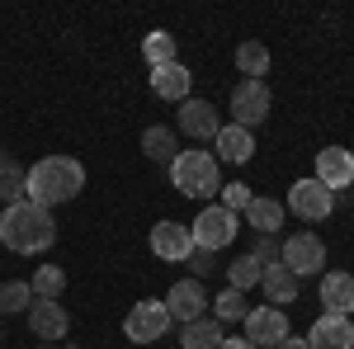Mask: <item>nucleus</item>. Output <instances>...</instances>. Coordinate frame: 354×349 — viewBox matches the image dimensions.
Instances as JSON below:
<instances>
[{
  "label": "nucleus",
  "instance_id": "5",
  "mask_svg": "<svg viewBox=\"0 0 354 349\" xmlns=\"http://www.w3.org/2000/svg\"><path fill=\"white\" fill-rule=\"evenodd\" d=\"M279 265H288L302 283V279H312V274L326 269V245H322V236H312V232H298V236L279 241Z\"/></svg>",
  "mask_w": 354,
  "mask_h": 349
},
{
  "label": "nucleus",
  "instance_id": "7",
  "mask_svg": "<svg viewBox=\"0 0 354 349\" xmlns=\"http://www.w3.org/2000/svg\"><path fill=\"white\" fill-rule=\"evenodd\" d=\"M165 330H170V312H165V302H156V297L133 302V312L123 317V335L133 345H151V340H161Z\"/></svg>",
  "mask_w": 354,
  "mask_h": 349
},
{
  "label": "nucleus",
  "instance_id": "10",
  "mask_svg": "<svg viewBox=\"0 0 354 349\" xmlns=\"http://www.w3.org/2000/svg\"><path fill=\"white\" fill-rule=\"evenodd\" d=\"M288 208H293L302 222H322V217H330V208H335V194H330L322 180H298V185L288 189Z\"/></svg>",
  "mask_w": 354,
  "mask_h": 349
},
{
  "label": "nucleus",
  "instance_id": "34",
  "mask_svg": "<svg viewBox=\"0 0 354 349\" xmlns=\"http://www.w3.org/2000/svg\"><path fill=\"white\" fill-rule=\"evenodd\" d=\"M222 349H255V345H250L245 335H241V340H232V335H227V340H222Z\"/></svg>",
  "mask_w": 354,
  "mask_h": 349
},
{
  "label": "nucleus",
  "instance_id": "16",
  "mask_svg": "<svg viewBox=\"0 0 354 349\" xmlns=\"http://www.w3.org/2000/svg\"><path fill=\"white\" fill-rule=\"evenodd\" d=\"M213 156H218V165H245L250 156H255V133H245V128H236V123H222L218 137H213Z\"/></svg>",
  "mask_w": 354,
  "mask_h": 349
},
{
  "label": "nucleus",
  "instance_id": "18",
  "mask_svg": "<svg viewBox=\"0 0 354 349\" xmlns=\"http://www.w3.org/2000/svg\"><path fill=\"white\" fill-rule=\"evenodd\" d=\"M322 307H326L330 317H350L354 312V279L345 274V269L322 274Z\"/></svg>",
  "mask_w": 354,
  "mask_h": 349
},
{
  "label": "nucleus",
  "instance_id": "29",
  "mask_svg": "<svg viewBox=\"0 0 354 349\" xmlns=\"http://www.w3.org/2000/svg\"><path fill=\"white\" fill-rule=\"evenodd\" d=\"M260 274H265V269L255 265V255H236V260L227 265V283H232L236 293H250V288L260 283Z\"/></svg>",
  "mask_w": 354,
  "mask_h": 349
},
{
  "label": "nucleus",
  "instance_id": "30",
  "mask_svg": "<svg viewBox=\"0 0 354 349\" xmlns=\"http://www.w3.org/2000/svg\"><path fill=\"white\" fill-rule=\"evenodd\" d=\"M250 198H255V189H250V185H227V189H222V208H227V213H245Z\"/></svg>",
  "mask_w": 354,
  "mask_h": 349
},
{
  "label": "nucleus",
  "instance_id": "31",
  "mask_svg": "<svg viewBox=\"0 0 354 349\" xmlns=\"http://www.w3.org/2000/svg\"><path fill=\"white\" fill-rule=\"evenodd\" d=\"M250 255H255V265H260V269L274 265V260H279V241H274V236H255V250H250Z\"/></svg>",
  "mask_w": 354,
  "mask_h": 349
},
{
  "label": "nucleus",
  "instance_id": "2",
  "mask_svg": "<svg viewBox=\"0 0 354 349\" xmlns=\"http://www.w3.org/2000/svg\"><path fill=\"white\" fill-rule=\"evenodd\" d=\"M85 189V165L76 156H43L38 165H28L24 175V198L38 208H57V203H71Z\"/></svg>",
  "mask_w": 354,
  "mask_h": 349
},
{
  "label": "nucleus",
  "instance_id": "23",
  "mask_svg": "<svg viewBox=\"0 0 354 349\" xmlns=\"http://www.w3.org/2000/svg\"><path fill=\"white\" fill-rule=\"evenodd\" d=\"M245 222L260 232V236H274L279 227H283V203H274V198H250V208H245Z\"/></svg>",
  "mask_w": 354,
  "mask_h": 349
},
{
  "label": "nucleus",
  "instance_id": "28",
  "mask_svg": "<svg viewBox=\"0 0 354 349\" xmlns=\"http://www.w3.org/2000/svg\"><path fill=\"white\" fill-rule=\"evenodd\" d=\"M245 312H250V302H245V293H236V288H222L218 297H213V321H245Z\"/></svg>",
  "mask_w": 354,
  "mask_h": 349
},
{
  "label": "nucleus",
  "instance_id": "3",
  "mask_svg": "<svg viewBox=\"0 0 354 349\" xmlns=\"http://www.w3.org/2000/svg\"><path fill=\"white\" fill-rule=\"evenodd\" d=\"M170 185L185 198H213L222 194V165L213 151H180L170 161Z\"/></svg>",
  "mask_w": 354,
  "mask_h": 349
},
{
  "label": "nucleus",
  "instance_id": "21",
  "mask_svg": "<svg viewBox=\"0 0 354 349\" xmlns=\"http://www.w3.org/2000/svg\"><path fill=\"white\" fill-rule=\"evenodd\" d=\"M222 321H213V317H198V321L180 326V345L185 349H222Z\"/></svg>",
  "mask_w": 354,
  "mask_h": 349
},
{
  "label": "nucleus",
  "instance_id": "4",
  "mask_svg": "<svg viewBox=\"0 0 354 349\" xmlns=\"http://www.w3.org/2000/svg\"><path fill=\"white\" fill-rule=\"evenodd\" d=\"M236 232H241V222H236V213H227L222 203H208L203 213L194 217V227H189L194 250H208V255L227 250V245L236 241Z\"/></svg>",
  "mask_w": 354,
  "mask_h": 349
},
{
  "label": "nucleus",
  "instance_id": "20",
  "mask_svg": "<svg viewBox=\"0 0 354 349\" xmlns=\"http://www.w3.org/2000/svg\"><path fill=\"white\" fill-rule=\"evenodd\" d=\"M142 151H147V161H156L170 170V161L180 156V142H175V133L170 128H161V123H151L147 133H142Z\"/></svg>",
  "mask_w": 354,
  "mask_h": 349
},
{
  "label": "nucleus",
  "instance_id": "11",
  "mask_svg": "<svg viewBox=\"0 0 354 349\" xmlns=\"http://www.w3.org/2000/svg\"><path fill=\"white\" fill-rule=\"evenodd\" d=\"M175 123H180V133L189 137V142H213L222 128V118H218V109L208 104V100H185L180 104V113H175Z\"/></svg>",
  "mask_w": 354,
  "mask_h": 349
},
{
  "label": "nucleus",
  "instance_id": "19",
  "mask_svg": "<svg viewBox=\"0 0 354 349\" xmlns=\"http://www.w3.org/2000/svg\"><path fill=\"white\" fill-rule=\"evenodd\" d=\"M189 85H194V76H189L185 62H170V66H156V71H151V90H156L161 100H170V104H185V100H189Z\"/></svg>",
  "mask_w": 354,
  "mask_h": 349
},
{
  "label": "nucleus",
  "instance_id": "26",
  "mask_svg": "<svg viewBox=\"0 0 354 349\" xmlns=\"http://www.w3.org/2000/svg\"><path fill=\"white\" fill-rule=\"evenodd\" d=\"M33 307V288H28V279H10V283H0V317H15V312H28Z\"/></svg>",
  "mask_w": 354,
  "mask_h": 349
},
{
  "label": "nucleus",
  "instance_id": "36",
  "mask_svg": "<svg viewBox=\"0 0 354 349\" xmlns=\"http://www.w3.org/2000/svg\"><path fill=\"white\" fill-rule=\"evenodd\" d=\"M0 340H5V335H0Z\"/></svg>",
  "mask_w": 354,
  "mask_h": 349
},
{
  "label": "nucleus",
  "instance_id": "13",
  "mask_svg": "<svg viewBox=\"0 0 354 349\" xmlns=\"http://www.w3.org/2000/svg\"><path fill=\"white\" fill-rule=\"evenodd\" d=\"M161 302H165V312H170V321L189 326V321H198V317H203L208 293H203V283H198V279H180V283L161 297Z\"/></svg>",
  "mask_w": 354,
  "mask_h": 349
},
{
  "label": "nucleus",
  "instance_id": "24",
  "mask_svg": "<svg viewBox=\"0 0 354 349\" xmlns=\"http://www.w3.org/2000/svg\"><path fill=\"white\" fill-rule=\"evenodd\" d=\"M24 175H28L24 165L15 161L10 151H0V203H5V208L24 198Z\"/></svg>",
  "mask_w": 354,
  "mask_h": 349
},
{
  "label": "nucleus",
  "instance_id": "17",
  "mask_svg": "<svg viewBox=\"0 0 354 349\" xmlns=\"http://www.w3.org/2000/svg\"><path fill=\"white\" fill-rule=\"evenodd\" d=\"M260 283H265V297H270V302L279 307V312H283L288 302H298V293H302L298 274H293L288 265H279V260H274V265H265V274H260Z\"/></svg>",
  "mask_w": 354,
  "mask_h": 349
},
{
  "label": "nucleus",
  "instance_id": "35",
  "mask_svg": "<svg viewBox=\"0 0 354 349\" xmlns=\"http://www.w3.org/2000/svg\"><path fill=\"white\" fill-rule=\"evenodd\" d=\"M38 349H57V345H38Z\"/></svg>",
  "mask_w": 354,
  "mask_h": 349
},
{
  "label": "nucleus",
  "instance_id": "25",
  "mask_svg": "<svg viewBox=\"0 0 354 349\" xmlns=\"http://www.w3.org/2000/svg\"><path fill=\"white\" fill-rule=\"evenodd\" d=\"M236 66H241L245 81H265V71H270V48H265V43H241V48H236Z\"/></svg>",
  "mask_w": 354,
  "mask_h": 349
},
{
  "label": "nucleus",
  "instance_id": "1",
  "mask_svg": "<svg viewBox=\"0 0 354 349\" xmlns=\"http://www.w3.org/2000/svg\"><path fill=\"white\" fill-rule=\"evenodd\" d=\"M57 241V217L53 208H38V203H10L5 213H0V245L5 250H15V255H43V250H53Z\"/></svg>",
  "mask_w": 354,
  "mask_h": 349
},
{
  "label": "nucleus",
  "instance_id": "22",
  "mask_svg": "<svg viewBox=\"0 0 354 349\" xmlns=\"http://www.w3.org/2000/svg\"><path fill=\"white\" fill-rule=\"evenodd\" d=\"M142 57H147L151 71H156V66H170V62H180V43H175V33L151 28V33L142 38Z\"/></svg>",
  "mask_w": 354,
  "mask_h": 349
},
{
  "label": "nucleus",
  "instance_id": "27",
  "mask_svg": "<svg viewBox=\"0 0 354 349\" xmlns=\"http://www.w3.org/2000/svg\"><path fill=\"white\" fill-rule=\"evenodd\" d=\"M28 288H33V297H43V302H57L62 288H66V274L57 265H38V274L28 279Z\"/></svg>",
  "mask_w": 354,
  "mask_h": 349
},
{
  "label": "nucleus",
  "instance_id": "32",
  "mask_svg": "<svg viewBox=\"0 0 354 349\" xmlns=\"http://www.w3.org/2000/svg\"><path fill=\"white\" fill-rule=\"evenodd\" d=\"M189 269H194V279H203V274H213V269H218V260H213L208 250H194V255H189Z\"/></svg>",
  "mask_w": 354,
  "mask_h": 349
},
{
  "label": "nucleus",
  "instance_id": "12",
  "mask_svg": "<svg viewBox=\"0 0 354 349\" xmlns=\"http://www.w3.org/2000/svg\"><path fill=\"white\" fill-rule=\"evenodd\" d=\"M151 255L165 260V265H180V260H189L194 255V236L185 222H156L151 227Z\"/></svg>",
  "mask_w": 354,
  "mask_h": 349
},
{
  "label": "nucleus",
  "instance_id": "14",
  "mask_svg": "<svg viewBox=\"0 0 354 349\" xmlns=\"http://www.w3.org/2000/svg\"><path fill=\"white\" fill-rule=\"evenodd\" d=\"M312 180H322L330 194H335V189H350L354 185V151H345V147H322Z\"/></svg>",
  "mask_w": 354,
  "mask_h": 349
},
{
  "label": "nucleus",
  "instance_id": "8",
  "mask_svg": "<svg viewBox=\"0 0 354 349\" xmlns=\"http://www.w3.org/2000/svg\"><path fill=\"white\" fill-rule=\"evenodd\" d=\"M24 317H28L33 340H43V345H57V340L71 335V312H66L62 302H43V297H33V307H28Z\"/></svg>",
  "mask_w": 354,
  "mask_h": 349
},
{
  "label": "nucleus",
  "instance_id": "9",
  "mask_svg": "<svg viewBox=\"0 0 354 349\" xmlns=\"http://www.w3.org/2000/svg\"><path fill=\"white\" fill-rule=\"evenodd\" d=\"M241 326H245V340H250L255 349H274L279 340L293 335V330H288V317H283L279 307H250Z\"/></svg>",
  "mask_w": 354,
  "mask_h": 349
},
{
  "label": "nucleus",
  "instance_id": "6",
  "mask_svg": "<svg viewBox=\"0 0 354 349\" xmlns=\"http://www.w3.org/2000/svg\"><path fill=\"white\" fill-rule=\"evenodd\" d=\"M270 85L265 81H241L236 90H232V123L236 128H245V133H255L265 118H270Z\"/></svg>",
  "mask_w": 354,
  "mask_h": 349
},
{
  "label": "nucleus",
  "instance_id": "15",
  "mask_svg": "<svg viewBox=\"0 0 354 349\" xmlns=\"http://www.w3.org/2000/svg\"><path fill=\"white\" fill-rule=\"evenodd\" d=\"M307 349H354V321L322 312L312 321V330H307Z\"/></svg>",
  "mask_w": 354,
  "mask_h": 349
},
{
  "label": "nucleus",
  "instance_id": "33",
  "mask_svg": "<svg viewBox=\"0 0 354 349\" xmlns=\"http://www.w3.org/2000/svg\"><path fill=\"white\" fill-rule=\"evenodd\" d=\"M274 349H307V340H302V335H288V340H279Z\"/></svg>",
  "mask_w": 354,
  "mask_h": 349
}]
</instances>
